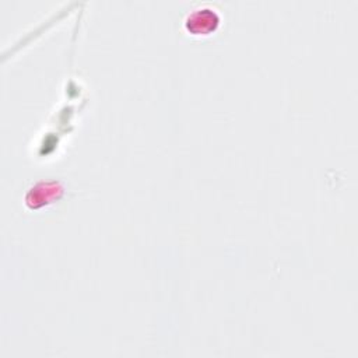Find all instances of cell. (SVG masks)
I'll return each mask as SVG.
<instances>
[{
	"mask_svg": "<svg viewBox=\"0 0 358 358\" xmlns=\"http://www.w3.org/2000/svg\"><path fill=\"white\" fill-rule=\"evenodd\" d=\"M218 24V15L215 14L214 8H206L199 7L193 10L192 14H189L186 20V27L189 31L194 34H206Z\"/></svg>",
	"mask_w": 358,
	"mask_h": 358,
	"instance_id": "obj_1",
	"label": "cell"
}]
</instances>
